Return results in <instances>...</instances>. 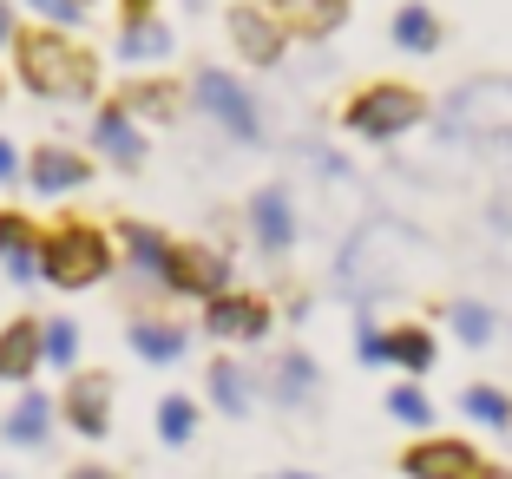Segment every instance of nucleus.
<instances>
[{
	"mask_svg": "<svg viewBox=\"0 0 512 479\" xmlns=\"http://www.w3.org/2000/svg\"><path fill=\"white\" fill-rule=\"evenodd\" d=\"M46 368H66V375L79 368V322L73 315H53L46 322Z\"/></svg>",
	"mask_w": 512,
	"mask_h": 479,
	"instance_id": "c756f323",
	"label": "nucleus"
},
{
	"mask_svg": "<svg viewBox=\"0 0 512 479\" xmlns=\"http://www.w3.org/2000/svg\"><path fill=\"white\" fill-rule=\"evenodd\" d=\"M165 289L184 302H211L230 289V250L217 243H178L171 237V256H165Z\"/></svg>",
	"mask_w": 512,
	"mask_h": 479,
	"instance_id": "0eeeda50",
	"label": "nucleus"
},
{
	"mask_svg": "<svg viewBox=\"0 0 512 479\" xmlns=\"http://www.w3.org/2000/svg\"><path fill=\"white\" fill-rule=\"evenodd\" d=\"M0 184H27V158L14 138H0Z\"/></svg>",
	"mask_w": 512,
	"mask_h": 479,
	"instance_id": "72a5a7b5",
	"label": "nucleus"
},
{
	"mask_svg": "<svg viewBox=\"0 0 512 479\" xmlns=\"http://www.w3.org/2000/svg\"><path fill=\"white\" fill-rule=\"evenodd\" d=\"M388 361L401 368L407 381H421L427 368L440 361V342H434V329H421V322H401V329H388Z\"/></svg>",
	"mask_w": 512,
	"mask_h": 479,
	"instance_id": "b1692460",
	"label": "nucleus"
},
{
	"mask_svg": "<svg viewBox=\"0 0 512 479\" xmlns=\"http://www.w3.org/2000/svg\"><path fill=\"white\" fill-rule=\"evenodd\" d=\"M119 270V243L92 217H60L40 230V283L53 289H92Z\"/></svg>",
	"mask_w": 512,
	"mask_h": 479,
	"instance_id": "f03ea898",
	"label": "nucleus"
},
{
	"mask_svg": "<svg viewBox=\"0 0 512 479\" xmlns=\"http://www.w3.org/2000/svg\"><path fill=\"white\" fill-rule=\"evenodd\" d=\"M40 368H46V322L40 315H14V322L0 329V381L27 388Z\"/></svg>",
	"mask_w": 512,
	"mask_h": 479,
	"instance_id": "2eb2a0df",
	"label": "nucleus"
},
{
	"mask_svg": "<svg viewBox=\"0 0 512 479\" xmlns=\"http://www.w3.org/2000/svg\"><path fill=\"white\" fill-rule=\"evenodd\" d=\"M440 40H447V27H440V14L427 0L394 7V46H401V53H440Z\"/></svg>",
	"mask_w": 512,
	"mask_h": 479,
	"instance_id": "393cba45",
	"label": "nucleus"
},
{
	"mask_svg": "<svg viewBox=\"0 0 512 479\" xmlns=\"http://www.w3.org/2000/svg\"><path fill=\"white\" fill-rule=\"evenodd\" d=\"M112 243H119V263L132 276H151V283L165 289V256H171V237L165 230L138 224V217H125V224H112Z\"/></svg>",
	"mask_w": 512,
	"mask_h": 479,
	"instance_id": "f3484780",
	"label": "nucleus"
},
{
	"mask_svg": "<svg viewBox=\"0 0 512 479\" xmlns=\"http://www.w3.org/2000/svg\"><path fill=\"white\" fill-rule=\"evenodd\" d=\"M460 414L473 427H512V394L493 388V381H473V388H460Z\"/></svg>",
	"mask_w": 512,
	"mask_h": 479,
	"instance_id": "cd10ccee",
	"label": "nucleus"
},
{
	"mask_svg": "<svg viewBox=\"0 0 512 479\" xmlns=\"http://www.w3.org/2000/svg\"><path fill=\"white\" fill-rule=\"evenodd\" d=\"M79 7H86V14H92V7H99V0H79Z\"/></svg>",
	"mask_w": 512,
	"mask_h": 479,
	"instance_id": "ea45409f",
	"label": "nucleus"
},
{
	"mask_svg": "<svg viewBox=\"0 0 512 479\" xmlns=\"http://www.w3.org/2000/svg\"><path fill=\"white\" fill-rule=\"evenodd\" d=\"M0 270L14 283H40V224L27 210H0Z\"/></svg>",
	"mask_w": 512,
	"mask_h": 479,
	"instance_id": "a211bd4d",
	"label": "nucleus"
},
{
	"mask_svg": "<svg viewBox=\"0 0 512 479\" xmlns=\"http://www.w3.org/2000/svg\"><path fill=\"white\" fill-rule=\"evenodd\" d=\"M230 46H237V60L250 66H276L289 53V27L270 14V0L256 7V0H237L230 7Z\"/></svg>",
	"mask_w": 512,
	"mask_h": 479,
	"instance_id": "9b49d317",
	"label": "nucleus"
},
{
	"mask_svg": "<svg viewBox=\"0 0 512 479\" xmlns=\"http://www.w3.org/2000/svg\"><path fill=\"white\" fill-rule=\"evenodd\" d=\"M138 20H158V0H119V27H138Z\"/></svg>",
	"mask_w": 512,
	"mask_h": 479,
	"instance_id": "f704fd0d",
	"label": "nucleus"
},
{
	"mask_svg": "<svg viewBox=\"0 0 512 479\" xmlns=\"http://www.w3.org/2000/svg\"><path fill=\"white\" fill-rule=\"evenodd\" d=\"M171 46H178V40H171V27H165V20H138V27H125L119 33V60H132V66H158V60H171Z\"/></svg>",
	"mask_w": 512,
	"mask_h": 479,
	"instance_id": "a878e982",
	"label": "nucleus"
},
{
	"mask_svg": "<svg viewBox=\"0 0 512 479\" xmlns=\"http://www.w3.org/2000/svg\"><path fill=\"white\" fill-rule=\"evenodd\" d=\"M447 322H453V335L467 348H486L499 335V315H493V302H480V296H460V302H447Z\"/></svg>",
	"mask_w": 512,
	"mask_h": 479,
	"instance_id": "bb28decb",
	"label": "nucleus"
},
{
	"mask_svg": "<svg viewBox=\"0 0 512 479\" xmlns=\"http://www.w3.org/2000/svg\"><path fill=\"white\" fill-rule=\"evenodd\" d=\"M407 230L401 224H368L362 237L348 243V256H342V276L348 283H362V289H394V276H401V263H407Z\"/></svg>",
	"mask_w": 512,
	"mask_h": 479,
	"instance_id": "423d86ee",
	"label": "nucleus"
},
{
	"mask_svg": "<svg viewBox=\"0 0 512 479\" xmlns=\"http://www.w3.org/2000/svg\"><path fill=\"white\" fill-rule=\"evenodd\" d=\"M296 230H302L296 197H289L283 184H263V191L250 197V237H256V250H263V256H289V250H296Z\"/></svg>",
	"mask_w": 512,
	"mask_h": 479,
	"instance_id": "ddd939ff",
	"label": "nucleus"
},
{
	"mask_svg": "<svg viewBox=\"0 0 512 479\" xmlns=\"http://www.w3.org/2000/svg\"><path fill=\"white\" fill-rule=\"evenodd\" d=\"M204 394H211L217 414L243 420V414L256 407V394H263V375H256L250 361H237V355H217L211 368H204Z\"/></svg>",
	"mask_w": 512,
	"mask_h": 479,
	"instance_id": "dca6fc26",
	"label": "nucleus"
},
{
	"mask_svg": "<svg viewBox=\"0 0 512 479\" xmlns=\"http://www.w3.org/2000/svg\"><path fill=\"white\" fill-rule=\"evenodd\" d=\"M92 158L79 145H60V138H46V145H33L27 151V184L40 197H66V191H86L92 184Z\"/></svg>",
	"mask_w": 512,
	"mask_h": 479,
	"instance_id": "f8f14e48",
	"label": "nucleus"
},
{
	"mask_svg": "<svg viewBox=\"0 0 512 479\" xmlns=\"http://www.w3.org/2000/svg\"><path fill=\"white\" fill-rule=\"evenodd\" d=\"M355 361H362V368H388V329L355 322Z\"/></svg>",
	"mask_w": 512,
	"mask_h": 479,
	"instance_id": "2f4dec72",
	"label": "nucleus"
},
{
	"mask_svg": "<svg viewBox=\"0 0 512 479\" xmlns=\"http://www.w3.org/2000/svg\"><path fill=\"white\" fill-rule=\"evenodd\" d=\"M184 348H191V329H184V322H171V315H132V355L138 361L171 368V361H184Z\"/></svg>",
	"mask_w": 512,
	"mask_h": 479,
	"instance_id": "aec40b11",
	"label": "nucleus"
},
{
	"mask_svg": "<svg viewBox=\"0 0 512 479\" xmlns=\"http://www.w3.org/2000/svg\"><path fill=\"white\" fill-rule=\"evenodd\" d=\"M92 145H99V158H112L119 171H138L151 138H145V125H138L119 99H99V112H92Z\"/></svg>",
	"mask_w": 512,
	"mask_h": 479,
	"instance_id": "4468645a",
	"label": "nucleus"
},
{
	"mask_svg": "<svg viewBox=\"0 0 512 479\" xmlns=\"http://www.w3.org/2000/svg\"><path fill=\"white\" fill-rule=\"evenodd\" d=\"M27 7L46 20V27H66V33H79V20H86V7H79V0H27Z\"/></svg>",
	"mask_w": 512,
	"mask_h": 479,
	"instance_id": "473e14b6",
	"label": "nucleus"
},
{
	"mask_svg": "<svg viewBox=\"0 0 512 479\" xmlns=\"http://www.w3.org/2000/svg\"><path fill=\"white\" fill-rule=\"evenodd\" d=\"M66 479H119V473H112V466H92V460H86V466H73Z\"/></svg>",
	"mask_w": 512,
	"mask_h": 479,
	"instance_id": "e433bc0d",
	"label": "nucleus"
},
{
	"mask_svg": "<svg viewBox=\"0 0 512 479\" xmlns=\"http://www.w3.org/2000/svg\"><path fill=\"white\" fill-rule=\"evenodd\" d=\"M14 73L27 92H40V99L53 105H86L99 99V53H92L79 33L66 27H20L14 40Z\"/></svg>",
	"mask_w": 512,
	"mask_h": 479,
	"instance_id": "f257e3e1",
	"label": "nucleus"
},
{
	"mask_svg": "<svg viewBox=\"0 0 512 479\" xmlns=\"http://www.w3.org/2000/svg\"><path fill=\"white\" fill-rule=\"evenodd\" d=\"M388 414L401 420V427H434V401H427L421 381H401V388L388 394Z\"/></svg>",
	"mask_w": 512,
	"mask_h": 479,
	"instance_id": "7c9ffc66",
	"label": "nucleus"
},
{
	"mask_svg": "<svg viewBox=\"0 0 512 479\" xmlns=\"http://www.w3.org/2000/svg\"><path fill=\"white\" fill-rule=\"evenodd\" d=\"M20 40V20H14V0H0V53H14Z\"/></svg>",
	"mask_w": 512,
	"mask_h": 479,
	"instance_id": "c9c22d12",
	"label": "nucleus"
},
{
	"mask_svg": "<svg viewBox=\"0 0 512 479\" xmlns=\"http://www.w3.org/2000/svg\"><path fill=\"white\" fill-rule=\"evenodd\" d=\"M486 479H512V466H486Z\"/></svg>",
	"mask_w": 512,
	"mask_h": 479,
	"instance_id": "4c0bfd02",
	"label": "nucleus"
},
{
	"mask_svg": "<svg viewBox=\"0 0 512 479\" xmlns=\"http://www.w3.org/2000/svg\"><path fill=\"white\" fill-rule=\"evenodd\" d=\"M53 420H60V401H53V394H40V388H27L14 401V414L0 420V440H7V447H46Z\"/></svg>",
	"mask_w": 512,
	"mask_h": 479,
	"instance_id": "4be33fe9",
	"label": "nucleus"
},
{
	"mask_svg": "<svg viewBox=\"0 0 512 479\" xmlns=\"http://www.w3.org/2000/svg\"><path fill=\"white\" fill-rule=\"evenodd\" d=\"M191 105L204 112V119H217L237 145H263V112H256V92L243 86L237 73H224V66H204V73L191 79Z\"/></svg>",
	"mask_w": 512,
	"mask_h": 479,
	"instance_id": "39448f33",
	"label": "nucleus"
},
{
	"mask_svg": "<svg viewBox=\"0 0 512 479\" xmlns=\"http://www.w3.org/2000/svg\"><path fill=\"white\" fill-rule=\"evenodd\" d=\"M283 479H316V473H283Z\"/></svg>",
	"mask_w": 512,
	"mask_h": 479,
	"instance_id": "58836bf2",
	"label": "nucleus"
},
{
	"mask_svg": "<svg viewBox=\"0 0 512 479\" xmlns=\"http://www.w3.org/2000/svg\"><path fill=\"white\" fill-rule=\"evenodd\" d=\"M0 479H7V473H0Z\"/></svg>",
	"mask_w": 512,
	"mask_h": 479,
	"instance_id": "79ce46f5",
	"label": "nucleus"
},
{
	"mask_svg": "<svg viewBox=\"0 0 512 479\" xmlns=\"http://www.w3.org/2000/svg\"><path fill=\"white\" fill-rule=\"evenodd\" d=\"M112 394H119V381H112V375L73 368V381H66V394H60V420L73 427L79 440H106L112 434Z\"/></svg>",
	"mask_w": 512,
	"mask_h": 479,
	"instance_id": "9d476101",
	"label": "nucleus"
},
{
	"mask_svg": "<svg viewBox=\"0 0 512 479\" xmlns=\"http://www.w3.org/2000/svg\"><path fill=\"white\" fill-rule=\"evenodd\" d=\"M421 119H427V99L407 79H375V86H362L342 105V132H355L362 145H394V138L414 132Z\"/></svg>",
	"mask_w": 512,
	"mask_h": 479,
	"instance_id": "7ed1b4c3",
	"label": "nucleus"
},
{
	"mask_svg": "<svg viewBox=\"0 0 512 479\" xmlns=\"http://www.w3.org/2000/svg\"><path fill=\"white\" fill-rule=\"evenodd\" d=\"M316 388H322V368L302 348H283L276 355V368L263 375V394H270L276 407H302V401H316Z\"/></svg>",
	"mask_w": 512,
	"mask_h": 479,
	"instance_id": "412c9836",
	"label": "nucleus"
},
{
	"mask_svg": "<svg viewBox=\"0 0 512 479\" xmlns=\"http://www.w3.org/2000/svg\"><path fill=\"white\" fill-rule=\"evenodd\" d=\"M197 420H204V407H197L191 394H165V401H158V440H165V447H191Z\"/></svg>",
	"mask_w": 512,
	"mask_h": 479,
	"instance_id": "c85d7f7f",
	"label": "nucleus"
},
{
	"mask_svg": "<svg viewBox=\"0 0 512 479\" xmlns=\"http://www.w3.org/2000/svg\"><path fill=\"white\" fill-rule=\"evenodd\" d=\"M440 125L447 138H480V145H499L512 138V79H473V86H453L447 105H440Z\"/></svg>",
	"mask_w": 512,
	"mask_h": 479,
	"instance_id": "20e7f679",
	"label": "nucleus"
},
{
	"mask_svg": "<svg viewBox=\"0 0 512 479\" xmlns=\"http://www.w3.org/2000/svg\"><path fill=\"white\" fill-rule=\"evenodd\" d=\"M486 453L473 440H453V434H427L401 453V473L407 479H486Z\"/></svg>",
	"mask_w": 512,
	"mask_h": 479,
	"instance_id": "1a4fd4ad",
	"label": "nucleus"
},
{
	"mask_svg": "<svg viewBox=\"0 0 512 479\" xmlns=\"http://www.w3.org/2000/svg\"><path fill=\"white\" fill-rule=\"evenodd\" d=\"M112 99H119L138 125H171L184 112V99H191V92H184L178 79H125Z\"/></svg>",
	"mask_w": 512,
	"mask_h": 479,
	"instance_id": "6ab92c4d",
	"label": "nucleus"
},
{
	"mask_svg": "<svg viewBox=\"0 0 512 479\" xmlns=\"http://www.w3.org/2000/svg\"><path fill=\"white\" fill-rule=\"evenodd\" d=\"M270 322H276L270 296H256V289H237V283H230L224 296L204 302V335H211V342H230V348L263 342V335H270Z\"/></svg>",
	"mask_w": 512,
	"mask_h": 479,
	"instance_id": "6e6552de",
	"label": "nucleus"
},
{
	"mask_svg": "<svg viewBox=\"0 0 512 479\" xmlns=\"http://www.w3.org/2000/svg\"><path fill=\"white\" fill-rule=\"evenodd\" d=\"M197 7H204V0H197Z\"/></svg>",
	"mask_w": 512,
	"mask_h": 479,
	"instance_id": "a19ab883",
	"label": "nucleus"
},
{
	"mask_svg": "<svg viewBox=\"0 0 512 479\" xmlns=\"http://www.w3.org/2000/svg\"><path fill=\"white\" fill-rule=\"evenodd\" d=\"M348 7H355V0H270V14L289 27V40H296V33L302 40H329L348 20Z\"/></svg>",
	"mask_w": 512,
	"mask_h": 479,
	"instance_id": "5701e85b",
	"label": "nucleus"
}]
</instances>
